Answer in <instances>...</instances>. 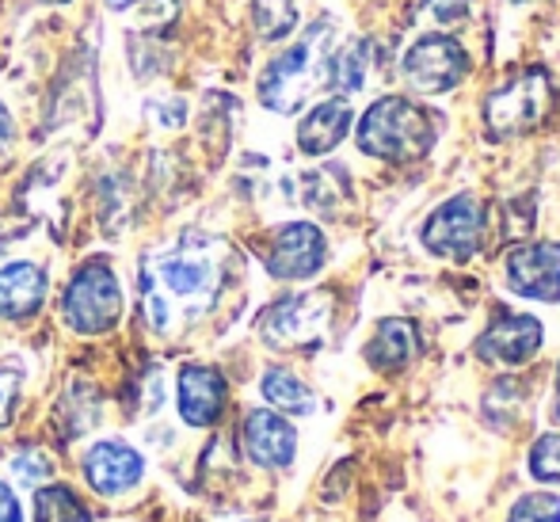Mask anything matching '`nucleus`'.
<instances>
[{"label":"nucleus","instance_id":"8","mask_svg":"<svg viewBox=\"0 0 560 522\" xmlns=\"http://www.w3.org/2000/svg\"><path fill=\"white\" fill-rule=\"evenodd\" d=\"M332 316V302L325 294H294L275 302L271 310L259 316V336L271 347H313L328 328Z\"/></svg>","mask_w":560,"mask_h":522},{"label":"nucleus","instance_id":"7","mask_svg":"<svg viewBox=\"0 0 560 522\" xmlns=\"http://www.w3.org/2000/svg\"><path fill=\"white\" fill-rule=\"evenodd\" d=\"M420 236L428 244V252L465 264L480 248V241H485V207H480L477 195H454V199L443 202L423 221Z\"/></svg>","mask_w":560,"mask_h":522},{"label":"nucleus","instance_id":"21","mask_svg":"<svg viewBox=\"0 0 560 522\" xmlns=\"http://www.w3.org/2000/svg\"><path fill=\"white\" fill-rule=\"evenodd\" d=\"M298 20L294 0H256V27L264 38H282L290 35Z\"/></svg>","mask_w":560,"mask_h":522},{"label":"nucleus","instance_id":"11","mask_svg":"<svg viewBox=\"0 0 560 522\" xmlns=\"http://www.w3.org/2000/svg\"><path fill=\"white\" fill-rule=\"evenodd\" d=\"M541 347V321L523 313L500 316L485 336L477 339V355L485 362H503V367H523Z\"/></svg>","mask_w":560,"mask_h":522},{"label":"nucleus","instance_id":"10","mask_svg":"<svg viewBox=\"0 0 560 522\" xmlns=\"http://www.w3.org/2000/svg\"><path fill=\"white\" fill-rule=\"evenodd\" d=\"M325 233L310 221H290L279 233L271 236V248H267V271L275 279H310L325 267Z\"/></svg>","mask_w":560,"mask_h":522},{"label":"nucleus","instance_id":"16","mask_svg":"<svg viewBox=\"0 0 560 522\" xmlns=\"http://www.w3.org/2000/svg\"><path fill=\"white\" fill-rule=\"evenodd\" d=\"M46 302V271L38 264H4L0 267V316L4 321H31Z\"/></svg>","mask_w":560,"mask_h":522},{"label":"nucleus","instance_id":"23","mask_svg":"<svg viewBox=\"0 0 560 522\" xmlns=\"http://www.w3.org/2000/svg\"><path fill=\"white\" fill-rule=\"evenodd\" d=\"M530 473L538 480L560 485V434H541L530 450Z\"/></svg>","mask_w":560,"mask_h":522},{"label":"nucleus","instance_id":"6","mask_svg":"<svg viewBox=\"0 0 560 522\" xmlns=\"http://www.w3.org/2000/svg\"><path fill=\"white\" fill-rule=\"evenodd\" d=\"M465 73H469V54L450 35L416 38L405 58H400V77H405V84L412 92H423V96H439V92L457 89Z\"/></svg>","mask_w":560,"mask_h":522},{"label":"nucleus","instance_id":"13","mask_svg":"<svg viewBox=\"0 0 560 522\" xmlns=\"http://www.w3.org/2000/svg\"><path fill=\"white\" fill-rule=\"evenodd\" d=\"M222 413H225L222 370L202 367V362H191V367L179 370V416H184V424L214 427Z\"/></svg>","mask_w":560,"mask_h":522},{"label":"nucleus","instance_id":"9","mask_svg":"<svg viewBox=\"0 0 560 522\" xmlns=\"http://www.w3.org/2000/svg\"><path fill=\"white\" fill-rule=\"evenodd\" d=\"M508 287L534 302H560V244L557 241H530L515 244L503 256Z\"/></svg>","mask_w":560,"mask_h":522},{"label":"nucleus","instance_id":"14","mask_svg":"<svg viewBox=\"0 0 560 522\" xmlns=\"http://www.w3.org/2000/svg\"><path fill=\"white\" fill-rule=\"evenodd\" d=\"M141 473H145V462H141V454L133 446H126V442H96V446L84 454V477H89V485L96 488L100 496H118L126 492V488H133L141 480Z\"/></svg>","mask_w":560,"mask_h":522},{"label":"nucleus","instance_id":"29","mask_svg":"<svg viewBox=\"0 0 560 522\" xmlns=\"http://www.w3.org/2000/svg\"><path fill=\"white\" fill-rule=\"evenodd\" d=\"M553 416H557V424H560V367H557V405H553Z\"/></svg>","mask_w":560,"mask_h":522},{"label":"nucleus","instance_id":"19","mask_svg":"<svg viewBox=\"0 0 560 522\" xmlns=\"http://www.w3.org/2000/svg\"><path fill=\"white\" fill-rule=\"evenodd\" d=\"M366 73H370V43L366 38L347 43L343 50H336L332 58H328V84L343 92V96L366 89Z\"/></svg>","mask_w":560,"mask_h":522},{"label":"nucleus","instance_id":"5","mask_svg":"<svg viewBox=\"0 0 560 522\" xmlns=\"http://www.w3.org/2000/svg\"><path fill=\"white\" fill-rule=\"evenodd\" d=\"M549 111H553L549 73L546 69H526L485 100V123L495 138H515V134L538 130Z\"/></svg>","mask_w":560,"mask_h":522},{"label":"nucleus","instance_id":"4","mask_svg":"<svg viewBox=\"0 0 560 522\" xmlns=\"http://www.w3.org/2000/svg\"><path fill=\"white\" fill-rule=\"evenodd\" d=\"M61 316L81 336H104V332L115 328L118 316H122V287H118L115 271L104 259L84 264L69 279L66 298H61Z\"/></svg>","mask_w":560,"mask_h":522},{"label":"nucleus","instance_id":"1","mask_svg":"<svg viewBox=\"0 0 560 522\" xmlns=\"http://www.w3.org/2000/svg\"><path fill=\"white\" fill-rule=\"evenodd\" d=\"M225 279L222 244L210 236H184L176 248L161 252L141 267V305L156 332H176L199 321L218 302Z\"/></svg>","mask_w":560,"mask_h":522},{"label":"nucleus","instance_id":"27","mask_svg":"<svg viewBox=\"0 0 560 522\" xmlns=\"http://www.w3.org/2000/svg\"><path fill=\"white\" fill-rule=\"evenodd\" d=\"M15 138V123H12V111L4 107V100H0V153H4L8 146H12Z\"/></svg>","mask_w":560,"mask_h":522},{"label":"nucleus","instance_id":"22","mask_svg":"<svg viewBox=\"0 0 560 522\" xmlns=\"http://www.w3.org/2000/svg\"><path fill=\"white\" fill-rule=\"evenodd\" d=\"M508 522H560V496L530 492L511 508Z\"/></svg>","mask_w":560,"mask_h":522},{"label":"nucleus","instance_id":"24","mask_svg":"<svg viewBox=\"0 0 560 522\" xmlns=\"http://www.w3.org/2000/svg\"><path fill=\"white\" fill-rule=\"evenodd\" d=\"M12 473L23 480V485H43L46 477L54 473V465H50V457L43 454V450H23V454H15L12 457Z\"/></svg>","mask_w":560,"mask_h":522},{"label":"nucleus","instance_id":"17","mask_svg":"<svg viewBox=\"0 0 560 522\" xmlns=\"http://www.w3.org/2000/svg\"><path fill=\"white\" fill-rule=\"evenodd\" d=\"M416 351H420V336H416V324L412 321H400V316H393V321L377 324L374 339L366 344L370 367L385 370V374H393V370L408 367V362L416 359Z\"/></svg>","mask_w":560,"mask_h":522},{"label":"nucleus","instance_id":"2","mask_svg":"<svg viewBox=\"0 0 560 522\" xmlns=\"http://www.w3.org/2000/svg\"><path fill=\"white\" fill-rule=\"evenodd\" d=\"M332 23L317 20L290 50L271 58V66L259 77V100L275 115H298L305 100L328 81V58H332Z\"/></svg>","mask_w":560,"mask_h":522},{"label":"nucleus","instance_id":"25","mask_svg":"<svg viewBox=\"0 0 560 522\" xmlns=\"http://www.w3.org/2000/svg\"><path fill=\"white\" fill-rule=\"evenodd\" d=\"M15 397H20V370H0V427L12 416Z\"/></svg>","mask_w":560,"mask_h":522},{"label":"nucleus","instance_id":"15","mask_svg":"<svg viewBox=\"0 0 560 522\" xmlns=\"http://www.w3.org/2000/svg\"><path fill=\"white\" fill-rule=\"evenodd\" d=\"M351 123H354L351 100L347 96L320 100V104L298 123V146H302V153H310V156H325L347 138Z\"/></svg>","mask_w":560,"mask_h":522},{"label":"nucleus","instance_id":"20","mask_svg":"<svg viewBox=\"0 0 560 522\" xmlns=\"http://www.w3.org/2000/svg\"><path fill=\"white\" fill-rule=\"evenodd\" d=\"M35 522H92V511L66 485H43L35 492Z\"/></svg>","mask_w":560,"mask_h":522},{"label":"nucleus","instance_id":"3","mask_svg":"<svg viewBox=\"0 0 560 522\" xmlns=\"http://www.w3.org/2000/svg\"><path fill=\"white\" fill-rule=\"evenodd\" d=\"M435 118L431 111L405 96H382L370 104V111L359 123V149L366 156L389 164L420 161L431 146H435Z\"/></svg>","mask_w":560,"mask_h":522},{"label":"nucleus","instance_id":"28","mask_svg":"<svg viewBox=\"0 0 560 522\" xmlns=\"http://www.w3.org/2000/svg\"><path fill=\"white\" fill-rule=\"evenodd\" d=\"M107 8H112V12H126V8H138L141 0H104Z\"/></svg>","mask_w":560,"mask_h":522},{"label":"nucleus","instance_id":"26","mask_svg":"<svg viewBox=\"0 0 560 522\" xmlns=\"http://www.w3.org/2000/svg\"><path fill=\"white\" fill-rule=\"evenodd\" d=\"M0 522H23V511L15 503V492L0 480Z\"/></svg>","mask_w":560,"mask_h":522},{"label":"nucleus","instance_id":"18","mask_svg":"<svg viewBox=\"0 0 560 522\" xmlns=\"http://www.w3.org/2000/svg\"><path fill=\"white\" fill-rule=\"evenodd\" d=\"M259 390H264L267 405H275L279 413H290V416L313 413V393H310V385H305L302 378L294 374V370L271 367L264 374V382H259Z\"/></svg>","mask_w":560,"mask_h":522},{"label":"nucleus","instance_id":"12","mask_svg":"<svg viewBox=\"0 0 560 522\" xmlns=\"http://www.w3.org/2000/svg\"><path fill=\"white\" fill-rule=\"evenodd\" d=\"M244 454L264 469H287L298 454V434L290 419L264 413V408L244 416Z\"/></svg>","mask_w":560,"mask_h":522}]
</instances>
